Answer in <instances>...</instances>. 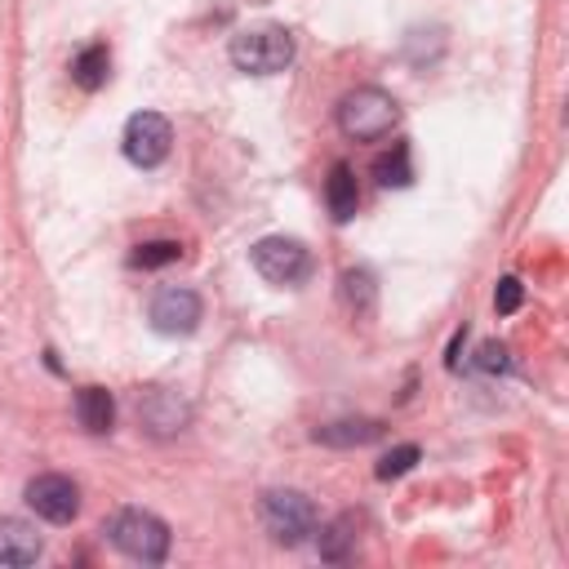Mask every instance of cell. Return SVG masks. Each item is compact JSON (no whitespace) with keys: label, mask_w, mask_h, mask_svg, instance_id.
Here are the masks:
<instances>
[{"label":"cell","mask_w":569,"mask_h":569,"mask_svg":"<svg viewBox=\"0 0 569 569\" xmlns=\"http://www.w3.org/2000/svg\"><path fill=\"white\" fill-rule=\"evenodd\" d=\"M418 458H422V453H418V445H396L391 453H382V458H378L373 476H378V480H396V476L413 471V462H418Z\"/></svg>","instance_id":"19"},{"label":"cell","mask_w":569,"mask_h":569,"mask_svg":"<svg viewBox=\"0 0 569 569\" xmlns=\"http://www.w3.org/2000/svg\"><path fill=\"white\" fill-rule=\"evenodd\" d=\"M520 302H525V284H520L516 276H502V280H498V289H493V307H498V316L520 311Z\"/></svg>","instance_id":"20"},{"label":"cell","mask_w":569,"mask_h":569,"mask_svg":"<svg viewBox=\"0 0 569 569\" xmlns=\"http://www.w3.org/2000/svg\"><path fill=\"white\" fill-rule=\"evenodd\" d=\"M342 298L351 311H369L373 307V276L369 271H342Z\"/></svg>","instance_id":"18"},{"label":"cell","mask_w":569,"mask_h":569,"mask_svg":"<svg viewBox=\"0 0 569 569\" xmlns=\"http://www.w3.org/2000/svg\"><path fill=\"white\" fill-rule=\"evenodd\" d=\"M249 262L262 280L271 284H302L311 276V253L302 240L293 236H262L253 249H249Z\"/></svg>","instance_id":"5"},{"label":"cell","mask_w":569,"mask_h":569,"mask_svg":"<svg viewBox=\"0 0 569 569\" xmlns=\"http://www.w3.org/2000/svg\"><path fill=\"white\" fill-rule=\"evenodd\" d=\"M200 293L196 289H187V284H169V289H160L156 298H151V329L156 333H164V338H187V333H196V325H200Z\"/></svg>","instance_id":"7"},{"label":"cell","mask_w":569,"mask_h":569,"mask_svg":"<svg viewBox=\"0 0 569 569\" xmlns=\"http://www.w3.org/2000/svg\"><path fill=\"white\" fill-rule=\"evenodd\" d=\"M44 551L36 525L18 520V516H0V565H36Z\"/></svg>","instance_id":"10"},{"label":"cell","mask_w":569,"mask_h":569,"mask_svg":"<svg viewBox=\"0 0 569 569\" xmlns=\"http://www.w3.org/2000/svg\"><path fill=\"white\" fill-rule=\"evenodd\" d=\"M262 525H267L271 542L298 547L316 533V502L302 489H267L262 493Z\"/></svg>","instance_id":"4"},{"label":"cell","mask_w":569,"mask_h":569,"mask_svg":"<svg viewBox=\"0 0 569 569\" xmlns=\"http://www.w3.org/2000/svg\"><path fill=\"white\" fill-rule=\"evenodd\" d=\"M169 147H173V124H169L160 111H138V116H129L124 138H120V151H124L129 164L156 169V164L169 156Z\"/></svg>","instance_id":"6"},{"label":"cell","mask_w":569,"mask_h":569,"mask_svg":"<svg viewBox=\"0 0 569 569\" xmlns=\"http://www.w3.org/2000/svg\"><path fill=\"white\" fill-rule=\"evenodd\" d=\"M178 258H182V244H178V240H147V244H138V249L129 253V262L142 267V271L169 267V262H178Z\"/></svg>","instance_id":"17"},{"label":"cell","mask_w":569,"mask_h":569,"mask_svg":"<svg viewBox=\"0 0 569 569\" xmlns=\"http://www.w3.org/2000/svg\"><path fill=\"white\" fill-rule=\"evenodd\" d=\"M320 445H333V449H351V445H369L382 436V422L373 418H338V422H325L311 431Z\"/></svg>","instance_id":"13"},{"label":"cell","mask_w":569,"mask_h":569,"mask_svg":"<svg viewBox=\"0 0 569 569\" xmlns=\"http://www.w3.org/2000/svg\"><path fill=\"white\" fill-rule=\"evenodd\" d=\"M27 507L49 520V525H71L76 511H80V489L71 476H58V471H44L36 480H27Z\"/></svg>","instance_id":"8"},{"label":"cell","mask_w":569,"mask_h":569,"mask_svg":"<svg viewBox=\"0 0 569 569\" xmlns=\"http://www.w3.org/2000/svg\"><path fill=\"white\" fill-rule=\"evenodd\" d=\"M351 547H356V516H338V520H329V525H320V533H316V551H320V560H347L351 556Z\"/></svg>","instance_id":"15"},{"label":"cell","mask_w":569,"mask_h":569,"mask_svg":"<svg viewBox=\"0 0 569 569\" xmlns=\"http://www.w3.org/2000/svg\"><path fill=\"white\" fill-rule=\"evenodd\" d=\"M76 418H80V427H84L89 436L111 431V422H116V400H111V391H107V387H80V391H76Z\"/></svg>","instance_id":"12"},{"label":"cell","mask_w":569,"mask_h":569,"mask_svg":"<svg viewBox=\"0 0 569 569\" xmlns=\"http://www.w3.org/2000/svg\"><path fill=\"white\" fill-rule=\"evenodd\" d=\"M476 369H480V373H507V369H511V351H507L502 342H480Z\"/></svg>","instance_id":"21"},{"label":"cell","mask_w":569,"mask_h":569,"mask_svg":"<svg viewBox=\"0 0 569 569\" xmlns=\"http://www.w3.org/2000/svg\"><path fill=\"white\" fill-rule=\"evenodd\" d=\"M396 124H400V102L378 84H360V89L342 93V102H338V129L351 142H378Z\"/></svg>","instance_id":"2"},{"label":"cell","mask_w":569,"mask_h":569,"mask_svg":"<svg viewBox=\"0 0 569 569\" xmlns=\"http://www.w3.org/2000/svg\"><path fill=\"white\" fill-rule=\"evenodd\" d=\"M325 204H329V213H333V222H351L356 218V209H360V187H356V173H351V164H333L329 169V182H325Z\"/></svg>","instance_id":"11"},{"label":"cell","mask_w":569,"mask_h":569,"mask_svg":"<svg viewBox=\"0 0 569 569\" xmlns=\"http://www.w3.org/2000/svg\"><path fill=\"white\" fill-rule=\"evenodd\" d=\"M373 178H378V187H409V182H413L409 147H405V142H396L391 151H382V156L373 160Z\"/></svg>","instance_id":"16"},{"label":"cell","mask_w":569,"mask_h":569,"mask_svg":"<svg viewBox=\"0 0 569 569\" xmlns=\"http://www.w3.org/2000/svg\"><path fill=\"white\" fill-rule=\"evenodd\" d=\"M116 551H124L129 560H142V565H160L169 556V525L156 516V511H142V507H120L107 529Z\"/></svg>","instance_id":"3"},{"label":"cell","mask_w":569,"mask_h":569,"mask_svg":"<svg viewBox=\"0 0 569 569\" xmlns=\"http://www.w3.org/2000/svg\"><path fill=\"white\" fill-rule=\"evenodd\" d=\"M227 53H231V67L244 71V76H280L293 62L298 44H293V31L289 27L262 22V27L236 31L231 44H227Z\"/></svg>","instance_id":"1"},{"label":"cell","mask_w":569,"mask_h":569,"mask_svg":"<svg viewBox=\"0 0 569 569\" xmlns=\"http://www.w3.org/2000/svg\"><path fill=\"white\" fill-rule=\"evenodd\" d=\"M187 400L178 396V391H169V387H151V391H142V400H138V422L151 431V436H173V431H182V422H187Z\"/></svg>","instance_id":"9"},{"label":"cell","mask_w":569,"mask_h":569,"mask_svg":"<svg viewBox=\"0 0 569 569\" xmlns=\"http://www.w3.org/2000/svg\"><path fill=\"white\" fill-rule=\"evenodd\" d=\"M107 76H111V53H107V44H84L76 58H71V80L80 84V89H102L107 84Z\"/></svg>","instance_id":"14"}]
</instances>
